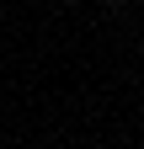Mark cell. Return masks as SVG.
<instances>
[{
    "label": "cell",
    "mask_w": 144,
    "mask_h": 149,
    "mask_svg": "<svg viewBox=\"0 0 144 149\" xmlns=\"http://www.w3.org/2000/svg\"><path fill=\"white\" fill-rule=\"evenodd\" d=\"M96 6H112V11H117V6H123V0H96Z\"/></svg>",
    "instance_id": "cell-1"
},
{
    "label": "cell",
    "mask_w": 144,
    "mask_h": 149,
    "mask_svg": "<svg viewBox=\"0 0 144 149\" xmlns=\"http://www.w3.org/2000/svg\"><path fill=\"white\" fill-rule=\"evenodd\" d=\"M59 6H80V0H59Z\"/></svg>",
    "instance_id": "cell-2"
}]
</instances>
